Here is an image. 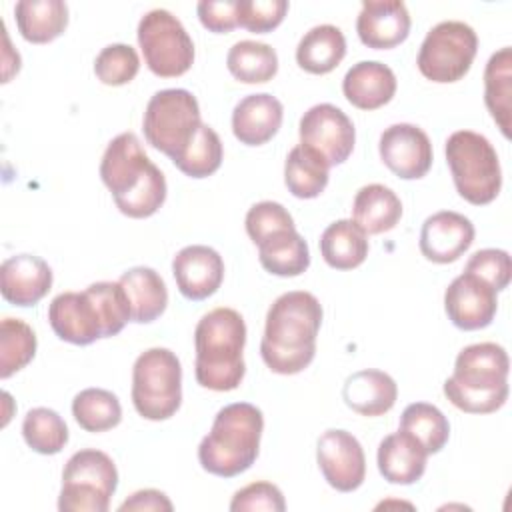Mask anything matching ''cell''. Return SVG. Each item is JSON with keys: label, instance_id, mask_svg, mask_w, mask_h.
<instances>
[{"label": "cell", "instance_id": "35", "mask_svg": "<svg viewBox=\"0 0 512 512\" xmlns=\"http://www.w3.org/2000/svg\"><path fill=\"white\" fill-rule=\"evenodd\" d=\"M400 430L412 434L428 454L440 452L450 438L448 418L428 402L408 404L400 416Z\"/></svg>", "mask_w": 512, "mask_h": 512}, {"label": "cell", "instance_id": "2", "mask_svg": "<svg viewBox=\"0 0 512 512\" xmlns=\"http://www.w3.org/2000/svg\"><path fill=\"white\" fill-rule=\"evenodd\" d=\"M100 178L116 208L128 218H148L166 200V178L146 156L134 132H122L110 140L100 160Z\"/></svg>", "mask_w": 512, "mask_h": 512}, {"label": "cell", "instance_id": "3", "mask_svg": "<svg viewBox=\"0 0 512 512\" xmlns=\"http://www.w3.org/2000/svg\"><path fill=\"white\" fill-rule=\"evenodd\" d=\"M244 344L246 324L240 312L222 306L204 314L194 330L196 382L214 392L236 390L246 374Z\"/></svg>", "mask_w": 512, "mask_h": 512}, {"label": "cell", "instance_id": "38", "mask_svg": "<svg viewBox=\"0 0 512 512\" xmlns=\"http://www.w3.org/2000/svg\"><path fill=\"white\" fill-rule=\"evenodd\" d=\"M36 354L34 330L18 318H4L0 324V378L6 380L22 370Z\"/></svg>", "mask_w": 512, "mask_h": 512}, {"label": "cell", "instance_id": "16", "mask_svg": "<svg viewBox=\"0 0 512 512\" xmlns=\"http://www.w3.org/2000/svg\"><path fill=\"white\" fill-rule=\"evenodd\" d=\"M48 322L60 340L76 346H88L104 338L102 320L86 290L54 296L48 306Z\"/></svg>", "mask_w": 512, "mask_h": 512}, {"label": "cell", "instance_id": "10", "mask_svg": "<svg viewBox=\"0 0 512 512\" xmlns=\"http://www.w3.org/2000/svg\"><path fill=\"white\" fill-rule=\"evenodd\" d=\"M138 46L148 70L160 78H176L194 62V42L182 22L168 10L146 12L138 22Z\"/></svg>", "mask_w": 512, "mask_h": 512}, {"label": "cell", "instance_id": "39", "mask_svg": "<svg viewBox=\"0 0 512 512\" xmlns=\"http://www.w3.org/2000/svg\"><path fill=\"white\" fill-rule=\"evenodd\" d=\"M102 320L104 338L116 336L132 320L128 296L120 282H94L86 288Z\"/></svg>", "mask_w": 512, "mask_h": 512}, {"label": "cell", "instance_id": "21", "mask_svg": "<svg viewBox=\"0 0 512 512\" xmlns=\"http://www.w3.org/2000/svg\"><path fill=\"white\" fill-rule=\"evenodd\" d=\"M284 108L272 94H248L232 110V132L246 146H260L272 140L282 126Z\"/></svg>", "mask_w": 512, "mask_h": 512}, {"label": "cell", "instance_id": "8", "mask_svg": "<svg viewBox=\"0 0 512 512\" xmlns=\"http://www.w3.org/2000/svg\"><path fill=\"white\" fill-rule=\"evenodd\" d=\"M200 106L184 88L158 90L146 104L142 130L146 142L176 160L200 128Z\"/></svg>", "mask_w": 512, "mask_h": 512}, {"label": "cell", "instance_id": "44", "mask_svg": "<svg viewBox=\"0 0 512 512\" xmlns=\"http://www.w3.org/2000/svg\"><path fill=\"white\" fill-rule=\"evenodd\" d=\"M284 508H286L284 496L280 488L272 482H252L240 488L230 500L232 512H256V510L284 512Z\"/></svg>", "mask_w": 512, "mask_h": 512}, {"label": "cell", "instance_id": "5", "mask_svg": "<svg viewBox=\"0 0 512 512\" xmlns=\"http://www.w3.org/2000/svg\"><path fill=\"white\" fill-rule=\"evenodd\" d=\"M262 430L264 416L254 404L234 402L220 408L198 446L200 466L220 478L246 472L258 458Z\"/></svg>", "mask_w": 512, "mask_h": 512}, {"label": "cell", "instance_id": "27", "mask_svg": "<svg viewBox=\"0 0 512 512\" xmlns=\"http://www.w3.org/2000/svg\"><path fill=\"white\" fill-rule=\"evenodd\" d=\"M402 218V202L394 190L384 184L362 186L352 202V220L366 234L392 230Z\"/></svg>", "mask_w": 512, "mask_h": 512}, {"label": "cell", "instance_id": "36", "mask_svg": "<svg viewBox=\"0 0 512 512\" xmlns=\"http://www.w3.org/2000/svg\"><path fill=\"white\" fill-rule=\"evenodd\" d=\"M22 436L26 444L44 456L58 454L68 442V426L52 408H32L22 420Z\"/></svg>", "mask_w": 512, "mask_h": 512}, {"label": "cell", "instance_id": "29", "mask_svg": "<svg viewBox=\"0 0 512 512\" xmlns=\"http://www.w3.org/2000/svg\"><path fill=\"white\" fill-rule=\"evenodd\" d=\"M512 50L500 48L490 56L484 68V102L506 138L512 126Z\"/></svg>", "mask_w": 512, "mask_h": 512}, {"label": "cell", "instance_id": "33", "mask_svg": "<svg viewBox=\"0 0 512 512\" xmlns=\"http://www.w3.org/2000/svg\"><path fill=\"white\" fill-rule=\"evenodd\" d=\"M226 66L238 82L264 84L278 72V54L270 44L240 40L228 50Z\"/></svg>", "mask_w": 512, "mask_h": 512}, {"label": "cell", "instance_id": "14", "mask_svg": "<svg viewBox=\"0 0 512 512\" xmlns=\"http://www.w3.org/2000/svg\"><path fill=\"white\" fill-rule=\"evenodd\" d=\"M378 152L388 170L402 180H418L432 166V142L416 124L400 122L380 134Z\"/></svg>", "mask_w": 512, "mask_h": 512}, {"label": "cell", "instance_id": "11", "mask_svg": "<svg viewBox=\"0 0 512 512\" xmlns=\"http://www.w3.org/2000/svg\"><path fill=\"white\" fill-rule=\"evenodd\" d=\"M478 36L460 20H444L428 30L416 64L424 78L450 84L464 78L476 58Z\"/></svg>", "mask_w": 512, "mask_h": 512}, {"label": "cell", "instance_id": "34", "mask_svg": "<svg viewBox=\"0 0 512 512\" xmlns=\"http://www.w3.org/2000/svg\"><path fill=\"white\" fill-rule=\"evenodd\" d=\"M72 416L86 432H106L120 424L122 406L110 390L86 388L74 396Z\"/></svg>", "mask_w": 512, "mask_h": 512}, {"label": "cell", "instance_id": "43", "mask_svg": "<svg viewBox=\"0 0 512 512\" xmlns=\"http://www.w3.org/2000/svg\"><path fill=\"white\" fill-rule=\"evenodd\" d=\"M464 272L476 274L478 278L488 282L496 292H500L510 284L512 260L506 250L484 248L468 258Z\"/></svg>", "mask_w": 512, "mask_h": 512}, {"label": "cell", "instance_id": "20", "mask_svg": "<svg viewBox=\"0 0 512 512\" xmlns=\"http://www.w3.org/2000/svg\"><path fill=\"white\" fill-rule=\"evenodd\" d=\"M52 288V268L40 256L16 254L0 266V292L16 306L38 304Z\"/></svg>", "mask_w": 512, "mask_h": 512}, {"label": "cell", "instance_id": "23", "mask_svg": "<svg viewBox=\"0 0 512 512\" xmlns=\"http://www.w3.org/2000/svg\"><path fill=\"white\" fill-rule=\"evenodd\" d=\"M346 100L360 110H376L396 94V76L390 66L378 60L356 62L342 80Z\"/></svg>", "mask_w": 512, "mask_h": 512}, {"label": "cell", "instance_id": "37", "mask_svg": "<svg viewBox=\"0 0 512 512\" xmlns=\"http://www.w3.org/2000/svg\"><path fill=\"white\" fill-rule=\"evenodd\" d=\"M222 156H224V150H222L220 136L216 134L214 128L202 122L192 142L172 162L182 174L190 178H206L220 168Z\"/></svg>", "mask_w": 512, "mask_h": 512}, {"label": "cell", "instance_id": "46", "mask_svg": "<svg viewBox=\"0 0 512 512\" xmlns=\"http://www.w3.org/2000/svg\"><path fill=\"white\" fill-rule=\"evenodd\" d=\"M120 512H126V510H166L170 512L172 510V502L168 500V496L160 490H154V488H146V490H138L134 492L130 498H126L120 506H118Z\"/></svg>", "mask_w": 512, "mask_h": 512}, {"label": "cell", "instance_id": "9", "mask_svg": "<svg viewBox=\"0 0 512 512\" xmlns=\"http://www.w3.org/2000/svg\"><path fill=\"white\" fill-rule=\"evenodd\" d=\"M118 486L114 460L94 448L74 452L62 470L58 510L62 512H106Z\"/></svg>", "mask_w": 512, "mask_h": 512}, {"label": "cell", "instance_id": "30", "mask_svg": "<svg viewBox=\"0 0 512 512\" xmlns=\"http://www.w3.org/2000/svg\"><path fill=\"white\" fill-rule=\"evenodd\" d=\"M258 260L262 268L274 276L292 278L310 266V250L296 228L280 230L258 244Z\"/></svg>", "mask_w": 512, "mask_h": 512}, {"label": "cell", "instance_id": "6", "mask_svg": "<svg viewBox=\"0 0 512 512\" xmlns=\"http://www.w3.org/2000/svg\"><path fill=\"white\" fill-rule=\"evenodd\" d=\"M446 162L456 192L466 202L484 206L500 194V160L486 136L472 130H456L446 140Z\"/></svg>", "mask_w": 512, "mask_h": 512}, {"label": "cell", "instance_id": "13", "mask_svg": "<svg viewBox=\"0 0 512 512\" xmlns=\"http://www.w3.org/2000/svg\"><path fill=\"white\" fill-rule=\"evenodd\" d=\"M316 460L324 480L338 492H354L366 478V456L356 436L330 428L316 444Z\"/></svg>", "mask_w": 512, "mask_h": 512}, {"label": "cell", "instance_id": "25", "mask_svg": "<svg viewBox=\"0 0 512 512\" xmlns=\"http://www.w3.org/2000/svg\"><path fill=\"white\" fill-rule=\"evenodd\" d=\"M128 296L132 322L148 324L160 318L168 304V290L162 276L148 266H134L118 280Z\"/></svg>", "mask_w": 512, "mask_h": 512}, {"label": "cell", "instance_id": "17", "mask_svg": "<svg viewBox=\"0 0 512 512\" xmlns=\"http://www.w3.org/2000/svg\"><path fill=\"white\" fill-rule=\"evenodd\" d=\"M472 242L474 224L454 210H440L428 216L420 230V252L436 264L456 262Z\"/></svg>", "mask_w": 512, "mask_h": 512}, {"label": "cell", "instance_id": "45", "mask_svg": "<svg viewBox=\"0 0 512 512\" xmlns=\"http://www.w3.org/2000/svg\"><path fill=\"white\" fill-rule=\"evenodd\" d=\"M202 26L210 32L224 34L238 26L236 0H202L196 6Z\"/></svg>", "mask_w": 512, "mask_h": 512}, {"label": "cell", "instance_id": "4", "mask_svg": "<svg viewBox=\"0 0 512 512\" xmlns=\"http://www.w3.org/2000/svg\"><path fill=\"white\" fill-rule=\"evenodd\" d=\"M508 352L496 342H480L462 348L454 372L444 380V396L462 412L490 414L508 398Z\"/></svg>", "mask_w": 512, "mask_h": 512}, {"label": "cell", "instance_id": "41", "mask_svg": "<svg viewBox=\"0 0 512 512\" xmlns=\"http://www.w3.org/2000/svg\"><path fill=\"white\" fill-rule=\"evenodd\" d=\"M286 12V0H236L238 26L256 34L272 32L280 26Z\"/></svg>", "mask_w": 512, "mask_h": 512}, {"label": "cell", "instance_id": "28", "mask_svg": "<svg viewBox=\"0 0 512 512\" xmlns=\"http://www.w3.org/2000/svg\"><path fill=\"white\" fill-rule=\"evenodd\" d=\"M346 56V38L338 26L320 24L310 28L296 46V62L310 74L332 72Z\"/></svg>", "mask_w": 512, "mask_h": 512}, {"label": "cell", "instance_id": "42", "mask_svg": "<svg viewBox=\"0 0 512 512\" xmlns=\"http://www.w3.org/2000/svg\"><path fill=\"white\" fill-rule=\"evenodd\" d=\"M244 226H246V232L250 236V240L258 246L262 240L270 238L272 234L280 232V230H290V228H296L294 226V220L290 216V212L278 204V202H272V200H264V202H258L254 204L248 214H246V220H244Z\"/></svg>", "mask_w": 512, "mask_h": 512}, {"label": "cell", "instance_id": "26", "mask_svg": "<svg viewBox=\"0 0 512 512\" xmlns=\"http://www.w3.org/2000/svg\"><path fill=\"white\" fill-rule=\"evenodd\" d=\"M14 18L26 42L46 44L64 34L68 6L62 0H20L14 6Z\"/></svg>", "mask_w": 512, "mask_h": 512}, {"label": "cell", "instance_id": "32", "mask_svg": "<svg viewBox=\"0 0 512 512\" xmlns=\"http://www.w3.org/2000/svg\"><path fill=\"white\" fill-rule=\"evenodd\" d=\"M328 170V162L318 152L298 144L286 156L284 184L292 196L310 200L320 196L328 186Z\"/></svg>", "mask_w": 512, "mask_h": 512}, {"label": "cell", "instance_id": "31", "mask_svg": "<svg viewBox=\"0 0 512 512\" xmlns=\"http://www.w3.org/2000/svg\"><path fill=\"white\" fill-rule=\"evenodd\" d=\"M320 252L330 268H358L368 256V234L354 220H336L322 232Z\"/></svg>", "mask_w": 512, "mask_h": 512}, {"label": "cell", "instance_id": "12", "mask_svg": "<svg viewBox=\"0 0 512 512\" xmlns=\"http://www.w3.org/2000/svg\"><path fill=\"white\" fill-rule=\"evenodd\" d=\"M300 144L318 152L328 166L348 160L354 150L356 130L352 120L334 104H316L300 118Z\"/></svg>", "mask_w": 512, "mask_h": 512}, {"label": "cell", "instance_id": "1", "mask_svg": "<svg viewBox=\"0 0 512 512\" xmlns=\"http://www.w3.org/2000/svg\"><path fill=\"white\" fill-rule=\"evenodd\" d=\"M322 324V306L306 290L280 294L266 314L260 356L276 374H298L316 354V336Z\"/></svg>", "mask_w": 512, "mask_h": 512}, {"label": "cell", "instance_id": "40", "mask_svg": "<svg viewBox=\"0 0 512 512\" xmlns=\"http://www.w3.org/2000/svg\"><path fill=\"white\" fill-rule=\"evenodd\" d=\"M140 70L138 52L130 44H110L94 60V74L106 86H124Z\"/></svg>", "mask_w": 512, "mask_h": 512}, {"label": "cell", "instance_id": "24", "mask_svg": "<svg viewBox=\"0 0 512 512\" xmlns=\"http://www.w3.org/2000/svg\"><path fill=\"white\" fill-rule=\"evenodd\" d=\"M342 398L348 408L362 416H382L396 404L398 386L390 374L366 368L344 380Z\"/></svg>", "mask_w": 512, "mask_h": 512}, {"label": "cell", "instance_id": "15", "mask_svg": "<svg viewBox=\"0 0 512 512\" xmlns=\"http://www.w3.org/2000/svg\"><path fill=\"white\" fill-rule=\"evenodd\" d=\"M444 310L448 320L460 330L486 328L498 310L496 290L476 274L462 272L444 292Z\"/></svg>", "mask_w": 512, "mask_h": 512}, {"label": "cell", "instance_id": "19", "mask_svg": "<svg viewBox=\"0 0 512 512\" xmlns=\"http://www.w3.org/2000/svg\"><path fill=\"white\" fill-rule=\"evenodd\" d=\"M410 14L402 0H364L356 18V32L364 46L388 50L410 34Z\"/></svg>", "mask_w": 512, "mask_h": 512}, {"label": "cell", "instance_id": "7", "mask_svg": "<svg viewBox=\"0 0 512 512\" xmlns=\"http://www.w3.org/2000/svg\"><path fill=\"white\" fill-rule=\"evenodd\" d=\"M132 404L146 420H168L182 404V366L168 348L142 352L132 366Z\"/></svg>", "mask_w": 512, "mask_h": 512}, {"label": "cell", "instance_id": "22", "mask_svg": "<svg viewBox=\"0 0 512 512\" xmlns=\"http://www.w3.org/2000/svg\"><path fill=\"white\" fill-rule=\"evenodd\" d=\"M426 448L408 432L400 430L388 434L378 444V470L390 484L408 486L418 482L426 470Z\"/></svg>", "mask_w": 512, "mask_h": 512}, {"label": "cell", "instance_id": "18", "mask_svg": "<svg viewBox=\"0 0 512 512\" xmlns=\"http://www.w3.org/2000/svg\"><path fill=\"white\" fill-rule=\"evenodd\" d=\"M172 274L184 298L204 300L220 288L224 280V260L214 248L192 244L174 256Z\"/></svg>", "mask_w": 512, "mask_h": 512}]
</instances>
